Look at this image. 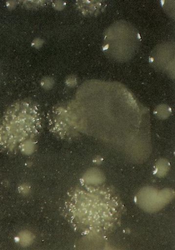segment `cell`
<instances>
[{
  "instance_id": "1",
  "label": "cell",
  "mask_w": 175,
  "mask_h": 250,
  "mask_svg": "<svg viewBox=\"0 0 175 250\" xmlns=\"http://www.w3.org/2000/svg\"><path fill=\"white\" fill-rule=\"evenodd\" d=\"M32 108L23 104L11 107L0 120V146L12 150L40 128L39 115Z\"/></svg>"
}]
</instances>
